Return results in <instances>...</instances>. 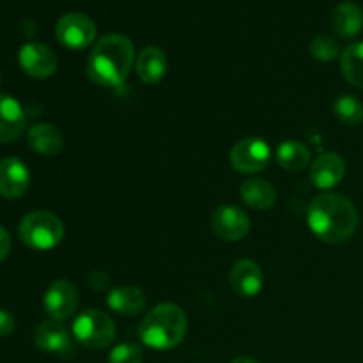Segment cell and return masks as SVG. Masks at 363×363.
I'll return each instance as SVG.
<instances>
[{"instance_id": "cell-14", "label": "cell", "mask_w": 363, "mask_h": 363, "mask_svg": "<svg viewBox=\"0 0 363 363\" xmlns=\"http://www.w3.org/2000/svg\"><path fill=\"white\" fill-rule=\"evenodd\" d=\"M230 286L234 293L243 298L257 296L264 286V275L257 262L250 259H241L230 269Z\"/></svg>"}, {"instance_id": "cell-23", "label": "cell", "mask_w": 363, "mask_h": 363, "mask_svg": "<svg viewBox=\"0 0 363 363\" xmlns=\"http://www.w3.org/2000/svg\"><path fill=\"white\" fill-rule=\"evenodd\" d=\"M333 113L340 123L354 126V124L363 123V103L357 96L344 94L333 103Z\"/></svg>"}, {"instance_id": "cell-12", "label": "cell", "mask_w": 363, "mask_h": 363, "mask_svg": "<svg viewBox=\"0 0 363 363\" xmlns=\"http://www.w3.org/2000/svg\"><path fill=\"white\" fill-rule=\"evenodd\" d=\"M30 184V172L20 158L0 160V195L20 199Z\"/></svg>"}, {"instance_id": "cell-8", "label": "cell", "mask_w": 363, "mask_h": 363, "mask_svg": "<svg viewBox=\"0 0 363 363\" xmlns=\"http://www.w3.org/2000/svg\"><path fill=\"white\" fill-rule=\"evenodd\" d=\"M78 301V289L74 287L73 282L69 280H55L52 286L46 289L45 298H43V305H45V311L53 321H66L71 315L77 312Z\"/></svg>"}, {"instance_id": "cell-7", "label": "cell", "mask_w": 363, "mask_h": 363, "mask_svg": "<svg viewBox=\"0 0 363 363\" xmlns=\"http://www.w3.org/2000/svg\"><path fill=\"white\" fill-rule=\"evenodd\" d=\"M272 160V149L262 138L248 137L238 142L230 151V163L241 174H255L264 170Z\"/></svg>"}, {"instance_id": "cell-1", "label": "cell", "mask_w": 363, "mask_h": 363, "mask_svg": "<svg viewBox=\"0 0 363 363\" xmlns=\"http://www.w3.org/2000/svg\"><path fill=\"white\" fill-rule=\"evenodd\" d=\"M307 223L325 243H344L357 230L358 211L346 195L321 194L308 206Z\"/></svg>"}, {"instance_id": "cell-21", "label": "cell", "mask_w": 363, "mask_h": 363, "mask_svg": "<svg viewBox=\"0 0 363 363\" xmlns=\"http://www.w3.org/2000/svg\"><path fill=\"white\" fill-rule=\"evenodd\" d=\"M277 162L289 172H300L311 163V149L300 140H286L277 149Z\"/></svg>"}, {"instance_id": "cell-13", "label": "cell", "mask_w": 363, "mask_h": 363, "mask_svg": "<svg viewBox=\"0 0 363 363\" xmlns=\"http://www.w3.org/2000/svg\"><path fill=\"white\" fill-rule=\"evenodd\" d=\"M346 176V163L337 152H323L312 162L311 181L321 190H330L340 184Z\"/></svg>"}, {"instance_id": "cell-24", "label": "cell", "mask_w": 363, "mask_h": 363, "mask_svg": "<svg viewBox=\"0 0 363 363\" xmlns=\"http://www.w3.org/2000/svg\"><path fill=\"white\" fill-rule=\"evenodd\" d=\"M308 50H311L312 57L321 60V62H332V60L339 59V57L342 55V53H340L339 43H337L332 35H326V34L315 35V38L311 41Z\"/></svg>"}, {"instance_id": "cell-19", "label": "cell", "mask_w": 363, "mask_h": 363, "mask_svg": "<svg viewBox=\"0 0 363 363\" xmlns=\"http://www.w3.org/2000/svg\"><path fill=\"white\" fill-rule=\"evenodd\" d=\"M28 145L32 151H35L41 156H55L62 149L64 138L59 128L48 123H39L28 130L27 135Z\"/></svg>"}, {"instance_id": "cell-27", "label": "cell", "mask_w": 363, "mask_h": 363, "mask_svg": "<svg viewBox=\"0 0 363 363\" xmlns=\"http://www.w3.org/2000/svg\"><path fill=\"white\" fill-rule=\"evenodd\" d=\"M11 250V236L4 227H0V262L9 255Z\"/></svg>"}, {"instance_id": "cell-28", "label": "cell", "mask_w": 363, "mask_h": 363, "mask_svg": "<svg viewBox=\"0 0 363 363\" xmlns=\"http://www.w3.org/2000/svg\"><path fill=\"white\" fill-rule=\"evenodd\" d=\"M230 363H257V362H255L254 358H250V357H238V358H234V360Z\"/></svg>"}, {"instance_id": "cell-4", "label": "cell", "mask_w": 363, "mask_h": 363, "mask_svg": "<svg viewBox=\"0 0 363 363\" xmlns=\"http://www.w3.org/2000/svg\"><path fill=\"white\" fill-rule=\"evenodd\" d=\"M21 243L32 250H52L62 241L64 223L50 211H32L21 218L18 227Z\"/></svg>"}, {"instance_id": "cell-15", "label": "cell", "mask_w": 363, "mask_h": 363, "mask_svg": "<svg viewBox=\"0 0 363 363\" xmlns=\"http://www.w3.org/2000/svg\"><path fill=\"white\" fill-rule=\"evenodd\" d=\"M25 112L13 96L0 94V144L13 142L23 133Z\"/></svg>"}, {"instance_id": "cell-18", "label": "cell", "mask_w": 363, "mask_h": 363, "mask_svg": "<svg viewBox=\"0 0 363 363\" xmlns=\"http://www.w3.org/2000/svg\"><path fill=\"white\" fill-rule=\"evenodd\" d=\"M106 305L116 314L137 315L145 308V294L135 286H121L110 291Z\"/></svg>"}, {"instance_id": "cell-26", "label": "cell", "mask_w": 363, "mask_h": 363, "mask_svg": "<svg viewBox=\"0 0 363 363\" xmlns=\"http://www.w3.org/2000/svg\"><path fill=\"white\" fill-rule=\"evenodd\" d=\"M16 321L7 311H0V337H7L13 333Z\"/></svg>"}, {"instance_id": "cell-2", "label": "cell", "mask_w": 363, "mask_h": 363, "mask_svg": "<svg viewBox=\"0 0 363 363\" xmlns=\"http://www.w3.org/2000/svg\"><path fill=\"white\" fill-rule=\"evenodd\" d=\"M133 62V43L123 34H106L92 48L85 73L94 84L117 87L128 78Z\"/></svg>"}, {"instance_id": "cell-6", "label": "cell", "mask_w": 363, "mask_h": 363, "mask_svg": "<svg viewBox=\"0 0 363 363\" xmlns=\"http://www.w3.org/2000/svg\"><path fill=\"white\" fill-rule=\"evenodd\" d=\"M55 38L62 46L71 50H84L96 39V25L87 14H64L55 25Z\"/></svg>"}, {"instance_id": "cell-5", "label": "cell", "mask_w": 363, "mask_h": 363, "mask_svg": "<svg viewBox=\"0 0 363 363\" xmlns=\"http://www.w3.org/2000/svg\"><path fill=\"white\" fill-rule=\"evenodd\" d=\"M116 323L106 312L87 308L73 323V337L87 350H105L116 339Z\"/></svg>"}, {"instance_id": "cell-20", "label": "cell", "mask_w": 363, "mask_h": 363, "mask_svg": "<svg viewBox=\"0 0 363 363\" xmlns=\"http://www.w3.org/2000/svg\"><path fill=\"white\" fill-rule=\"evenodd\" d=\"M240 195L250 208L264 211L277 202V190L272 183L264 179H248L241 184Z\"/></svg>"}, {"instance_id": "cell-22", "label": "cell", "mask_w": 363, "mask_h": 363, "mask_svg": "<svg viewBox=\"0 0 363 363\" xmlns=\"http://www.w3.org/2000/svg\"><path fill=\"white\" fill-rule=\"evenodd\" d=\"M340 66L346 80L354 87L363 89V41L347 46L340 55Z\"/></svg>"}, {"instance_id": "cell-9", "label": "cell", "mask_w": 363, "mask_h": 363, "mask_svg": "<svg viewBox=\"0 0 363 363\" xmlns=\"http://www.w3.org/2000/svg\"><path fill=\"white\" fill-rule=\"evenodd\" d=\"M211 229L220 240L241 241L250 233V218L243 209L236 206H220L213 211Z\"/></svg>"}, {"instance_id": "cell-25", "label": "cell", "mask_w": 363, "mask_h": 363, "mask_svg": "<svg viewBox=\"0 0 363 363\" xmlns=\"http://www.w3.org/2000/svg\"><path fill=\"white\" fill-rule=\"evenodd\" d=\"M144 351L137 344H119L108 354V363H142Z\"/></svg>"}, {"instance_id": "cell-16", "label": "cell", "mask_w": 363, "mask_h": 363, "mask_svg": "<svg viewBox=\"0 0 363 363\" xmlns=\"http://www.w3.org/2000/svg\"><path fill=\"white\" fill-rule=\"evenodd\" d=\"M167 67H169V59L158 46H145L135 60L138 78L147 85L160 84L167 74Z\"/></svg>"}, {"instance_id": "cell-17", "label": "cell", "mask_w": 363, "mask_h": 363, "mask_svg": "<svg viewBox=\"0 0 363 363\" xmlns=\"http://www.w3.org/2000/svg\"><path fill=\"white\" fill-rule=\"evenodd\" d=\"M332 28L339 38H354L363 28V11L354 2H340L332 13Z\"/></svg>"}, {"instance_id": "cell-11", "label": "cell", "mask_w": 363, "mask_h": 363, "mask_svg": "<svg viewBox=\"0 0 363 363\" xmlns=\"http://www.w3.org/2000/svg\"><path fill=\"white\" fill-rule=\"evenodd\" d=\"M21 69L32 78H48L57 69V57L43 43H27L18 53Z\"/></svg>"}, {"instance_id": "cell-29", "label": "cell", "mask_w": 363, "mask_h": 363, "mask_svg": "<svg viewBox=\"0 0 363 363\" xmlns=\"http://www.w3.org/2000/svg\"><path fill=\"white\" fill-rule=\"evenodd\" d=\"M0 84H2V74H0Z\"/></svg>"}, {"instance_id": "cell-3", "label": "cell", "mask_w": 363, "mask_h": 363, "mask_svg": "<svg viewBox=\"0 0 363 363\" xmlns=\"http://www.w3.org/2000/svg\"><path fill=\"white\" fill-rule=\"evenodd\" d=\"M186 328V315L181 307L176 303H160L144 315L138 326V335L151 350L167 351L183 342Z\"/></svg>"}, {"instance_id": "cell-10", "label": "cell", "mask_w": 363, "mask_h": 363, "mask_svg": "<svg viewBox=\"0 0 363 363\" xmlns=\"http://www.w3.org/2000/svg\"><path fill=\"white\" fill-rule=\"evenodd\" d=\"M74 337L59 321H45L35 328L34 342L41 351L62 358L74 357Z\"/></svg>"}]
</instances>
